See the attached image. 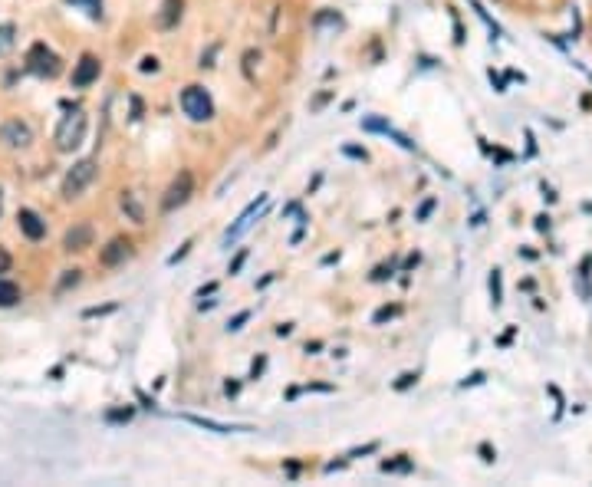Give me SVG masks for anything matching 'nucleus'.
<instances>
[{"instance_id":"obj_1","label":"nucleus","mask_w":592,"mask_h":487,"mask_svg":"<svg viewBox=\"0 0 592 487\" xmlns=\"http://www.w3.org/2000/svg\"><path fill=\"white\" fill-rule=\"evenodd\" d=\"M96 174H99L96 158H83V162H76L73 168L66 172V178H63V198H69V201L79 198L89 184L96 181Z\"/></svg>"},{"instance_id":"obj_2","label":"nucleus","mask_w":592,"mask_h":487,"mask_svg":"<svg viewBox=\"0 0 592 487\" xmlns=\"http://www.w3.org/2000/svg\"><path fill=\"white\" fill-rule=\"evenodd\" d=\"M181 109L184 116L194 122H207L214 119V102H211V96H207L201 86H188L181 92Z\"/></svg>"},{"instance_id":"obj_3","label":"nucleus","mask_w":592,"mask_h":487,"mask_svg":"<svg viewBox=\"0 0 592 487\" xmlns=\"http://www.w3.org/2000/svg\"><path fill=\"white\" fill-rule=\"evenodd\" d=\"M27 69L36 73V76L53 79V76H60V56H56L46 43H33L30 53H27Z\"/></svg>"},{"instance_id":"obj_4","label":"nucleus","mask_w":592,"mask_h":487,"mask_svg":"<svg viewBox=\"0 0 592 487\" xmlns=\"http://www.w3.org/2000/svg\"><path fill=\"white\" fill-rule=\"evenodd\" d=\"M83 135H86V116H83V112H69V116L60 122V129H56L60 152H73L76 145L83 142Z\"/></svg>"},{"instance_id":"obj_5","label":"nucleus","mask_w":592,"mask_h":487,"mask_svg":"<svg viewBox=\"0 0 592 487\" xmlns=\"http://www.w3.org/2000/svg\"><path fill=\"white\" fill-rule=\"evenodd\" d=\"M191 195H194V174L184 168V172H178V178L168 184V191H165V198H162V211H178L181 205H188Z\"/></svg>"},{"instance_id":"obj_6","label":"nucleus","mask_w":592,"mask_h":487,"mask_svg":"<svg viewBox=\"0 0 592 487\" xmlns=\"http://www.w3.org/2000/svg\"><path fill=\"white\" fill-rule=\"evenodd\" d=\"M0 142L11 145V149H27L33 142V129L23 119H7L0 125Z\"/></svg>"},{"instance_id":"obj_7","label":"nucleus","mask_w":592,"mask_h":487,"mask_svg":"<svg viewBox=\"0 0 592 487\" xmlns=\"http://www.w3.org/2000/svg\"><path fill=\"white\" fill-rule=\"evenodd\" d=\"M132 257V240L129 238H112L106 247L99 250V263L102 267H118Z\"/></svg>"},{"instance_id":"obj_8","label":"nucleus","mask_w":592,"mask_h":487,"mask_svg":"<svg viewBox=\"0 0 592 487\" xmlns=\"http://www.w3.org/2000/svg\"><path fill=\"white\" fill-rule=\"evenodd\" d=\"M99 73H102V63H99V56H92V53H86L79 63H76V69H73V86L76 89H86V86H92L99 79Z\"/></svg>"},{"instance_id":"obj_9","label":"nucleus","mask_w":592,"mask_h":487,"mask_svg":"<svg viewBox=\"0 0 592 487\" xmlns=\"http://www.w3.org/2000/svg\"><path fill=\"white\" fill-rule=\"evenodd\" d=\"M92 238H96L92 224H73V228L63 234V250L66 254H79V250L92 247Z\"/></svg>"},{"instance_id":"obj_10","label":"nucleus","mask_w":592,"mask_h":487,"mask_svg":"<svg viewBox=\"0 0 592 487\" xmlns=\"http://www.w3.org/2000/svg\"><path fill=\"white\" fill-rule=\"evenodd\" d=\"M17 224H20V231L30 240H43L46 238V221L36 214V211H30V207H20V211H17Z\"/></svg>"},{"instance_id":"obj_11","label":"nucleus","mask_w":592,"mask_h":487,"mask_svg":"<svg viewBox=\"0 0 592 487\" xmlns=\"http://www.w3.org/2000/svg\"><path fill=\"white\" fill-rule=\"evenodd\" d=\"M260 207H267V195H260L257 201H254V205H247V211H244V214L237 217V224H234V228L227 231L224 244H230V240H234V238H240V231H247V224H250V221H254V214H257Z\"/></svg>"},{"instance_id":"obj_12","label":"nucleus","mask_w":592,"mask_h":487,"mask_svg":"<svg viewBox=\"0 0 592 487\" xmlns=\"http://www.w3.org/2000/svg\"><path fill=\"white\" fill-rule=\"evenodd\" d=\"M188 425L194 428H205V432H217V434H230V432H247V428H240V425H221V422H211V418H198V415H181Z\"/></svg>"},{"instance_id":"obj_13","label":"nucleus","mask_w":592,"mask_h":487,"mask_svg":"<svg viewBox=\"0 0 592 487\" xmlns=\"http://www.w3.org/2000/svg\"><path fill=\"white\" fill-rule=\"evenodd\" d=\"M122 211L135 221V224H145V211H142V201L139 195H132V191H122Z\"/></svg>"},{"instance_id":"obj_14","label":"nucleus","mask_w":592,"mask_h":487,"mask_svg":"<svg viewBox=\"0 0 592 487\" xmlns=\"http://www.w3.org/2000/svg\"><path fill=\"white\" fill-rule=\"evenodd\" d=\"M181 7H184V0H165L158 23H162V27H174V23L181 20Z\"/></svg>"},{"instance_id":"obj_15","label":"nucleus","mask_w":592,"mask_h":487,"mask_svg":"<svg viewBox=\"0 0 592 487\" xmlns=\"http://www.w3.org/2000/svg\"><path fill=\"white\" fill-rule=\"evenodd\" d=\"M17 303H20V287L0 277V306H17Z\"/></svg>"},{"instance_id":"obj_16","label":"nucleus","mask_w":592,"mask_h":487,"mask_svg":"<svg viewBox=\"0 0 592 487\" xmlns=\"http://www.w3.org/2000/svg\"><path fill=\"white\" fill-rule=\"evenodd\" d=\"M382 471H388V474H408L411 471V461L405 455L399 458V461H382Z\"/></svg>"},{"instance_id":"obj_17","label":"nucleus","mask_w":592,"mask_h":487,"mask_svg":"<svg viewBox=\"0 0 592 487\" xmlns=\"http://www.w3.org/2000/svg\"><path fill=\"white\" fill-rule=\"evenodd\" d=\"M13 46V27H0V53H7Z\"/></svg>"},{"instance_id":"obj_18","label":"nucleus","mask_w":592,"mask_h":487,"mask_svg":"<svg viewBox=\"0 0 592 487\" xmlns=\"http://www.w3.org/2000/svg\"><path fill=\"white\" fill-rule=\"evenodd\" d=\"M250 320V310H244V313H237L234 320H230V323H227V329H230V333H237V329H240V326L247 323Z\"/></svg>"},{"instance_id":"obj_19","label":"nucleus","mask_w":592,"mask_h":487,"mask_svg":"<svg viewBox=\"0 0 592 487\" xmlns=\"http://www.w3.org/2000/svg\"><path fill=\"white\" fill-rule=\"evenodd\" d=\"M392 316H399V306H382L376 313V323H385V320H392Z\"/></svg>"},{"instance_id":"obj_20","label":"nucleus","mask_w":592,"mask_h":487,"mask_svg":"<svg viewBox=\"0 0 592 487\" xmlns=\"http://www.w3.org/2000/svg\"><path fill=\"white\" fill-rule=\"evenodd\" d=\"M79 283V270H66L63 283H60V290H69V287H76Z\"/></svg>"},{"instance_id":"obj_21","label":"nucleus","mask_w":592,"mask_h":487,"mask_svg":"<svg viewBox=\"0 0 592 487\" xmlns=\"http://www.w3.org/2000/svg\"><path fill=\"white\" fill-rule=\"evenodd\" d=\"M11 263H13V257H11V254H7L4 247H0V273H7V270H11Z\"/></svg>"},{"instance_id":"obj_22","label":"nucleus","mask_w":592,"mask_h":487,"mask_svg":"<svg viewBox=\"0 0 592 487\" xmlns=\"http://www.w3.org/2000/svg\"><path fill=\"white\" fill-rule=\"evenodd\" d=\"M155 69H158V60H155V56H145V60H142V73H155Z\"/></svg>"},{"instance_id":"obj_23","label":"nucleus","mask_w":592,"mask_h":487,"mask_svg":"<svg viewBox=\"0 0 592 487\" xmlns=\"http://www.w3.org/2000/svg\"><path fill=\"white\" fill-rule=\"evenodd\" d=\"M490 290H494V303H500V273L494 270V277H490Z\"/></svg>"},{"instance_id":"obj_24","label":"nucleus","mask_w":592,"mask_h":487,"mask_svg":"<svg viewBox=\"0 0 592 487\" xmlns=\"http://www.w3.org/2000/svg\"><path fill=\"white\" fill-rule=\"evenodd\" d=\"M132 418V411L125 409V411H109V422H129Z\"/></svg>"},{"instance_id":"obj_25","label":"nucleus","mask_w":592,"mask_h":487,"mask_svg":"<svg viewBox=\"0 0 592 487\" xmlns=\"http://www.w3.org/2000/svg\"><path fill=\"white\" fill-rule=\"evenodd\" d=\"M415 379H418L415 372H405V376H401V379L395 382V389H408V385H411V382H415Z\"/></svg>"},{"instance_id":"obj_26","label":"nucleus","mask_w":592,"mask_h":487,"mask_svg":"<svg viewBox=\"0 0 592 487\" xmlns=\"http://www.w3.org/2000/svg\"><path fill=\"white\" fill-rule=\"evenodd\" d=\"M376 448H378V444H366V448H359V451H352V455H349V458H359V455H369V451H376Z\"/></svg>"},{"instance_id":"obj_27","label":"nucleus","mask_w":592,"mask_h":487,"mask_svg":"<svg viewBox=\"0 0 592 487\" xmlns=\"http://www.w3.org/2000/svg\"><path fill=\"white\" fill-rule=\"evenodd\" d=\"M244 257H247V254H240V257H237L234 263H230V273H237V270H240V267H244Z\"/></svg>"},{"instance_id":"obj_28","label":"nucleus","mask_w":592,"mask_h":487,"mask_svg":"<svg viewBox=\"0 0 592 487\" xmlns=\"http://www.w3.org/2000/svg\"><path fill=\"white\" fill-rule=\"evenodd\" d=\"M431 207H434V201H428V205L421 207V211H418V217H428V214H431Z\"/></svg>"}]
</instances>
